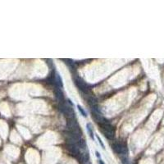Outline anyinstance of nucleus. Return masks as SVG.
Here are the masks:
<instances>
[{"instance_id": "1", "label": "nucleus", "mask_w": 164, "mask_h": 164, "mask_svg": "<svg viewBox=\"0 0 164 164\" xmlns=\"http://www.w3.org/2000/svg\"><path fill=\"white\" fill-rule=\"evenodd\" d=\"M99 126L100 128L101 132L104 134L105 137L109 140H112L115 138V129L107 121L104 120V121H102L99 123Z\"/></svg>"}, {"instance_id": "2", "label": "nucleus", "mask_w": 164, "mask_h": 164, "mask_svg": "<svg viewBox=\"0 0 164 164\" xmlns=\"http://www.w3.org/2000/svg\"><path fill=\"white\" fill-rule=\"evenodd\" d=\"M59 109L62 112V113H63V115L67 118V119H71L75 118L76 116H75V111L72 108V106H69L66 104H62L59 105Z\"/></svg>"}, {"instance_id": "3", "label": "nucleus", "mask_w": 164, "mask_h": 164, "mask_svg": "<svg viewBox=\"0 0 164 164\" xmlns=\"http://www.w3.org/2000/svg\"><path fill=\"white\" fill-rule=\"evenodd\" d=\"M112 150L119 155H127L128 149L126 144H122L120 142H116L112 145Z\"/></svg>"}, {"instance_id": "4", "label": "nucleus", "mask_w": 164, "mask_h": 164, "mask_svg": "<svg viewBox=\"0 0 164 164\" xmlns=\"http://www.w3.org/2000/svg\"><path fill=\"white\" fill-rule=\"evenodd\" d=\"M74 83H75V85H76V86L82 92L87 94V93H89V91H90V87H89L88 84L82 79H80L79 77L75 78L74 79Z\"/></svg>"}, {"instance_id": "5", "label": "nucleus", "mask_w": 164, "mask_h": 164, "mask_svg": "<svg viewBox=\"0 0 164 164\" xmlns=\"http://www.w3.org/2000/svg\"><path fill=\"white\" fill-rule=\"evenodd\" d=\"M54 94H55L56 98L60 101V102H63L64 100V95H63V93L62 91L60 89H56L55 91H54Z\"/></svg>"}, {"instance_id": "6", "label": "nucleus", "mask_w": 164, "mask_h": 164, "mask_svg": "<svg viewBox=\"0 0 164 164\" xmlns=\"http://www.w3.org/2000/svg\"><path fill=\"white\" fill-rule=\"evenodd\" d=\"M86 128H87L89 135H90V138L94 140V131H93V129H92V126H91L90 123H87V124H86Z\"/></svg>"}, {"instance_id": "7", "label": "nucleus", "mask_w": 164, "mask_h": 164, "mask_svg": "<svg viewBox=\"0 0 164 164\" xmlns=\"http://www.w3.org/2000/svg\"><path fill=\"white\" fill-rule=\"evenodd\" d=\"M55 80L56 83L59 85V87H63V80H62V77L60 76V75L58 73L55 74Z\"/></svg>"}, {"instance_id": "8", "label": "nucleus", "mask_w": 164, "mask_h": 164, "mask_svg": "<svg viewBox=\"0 0 164 164\" xmlns=\"http://www.w3.org/2000/svg\"><path fill=\"white\" fill-rule=\"evenodd\" d=\"M77 108H78V110H79V112H80V113L82 115V116H84L85 117H87V112H85V109L82 107L80 105H77Z\"/></svg>"}, {"instance_id": "9", "label": "nucleus", "mask_w": 164, "mask_h": 164, "mask_svg": "<svg viewBox=\"0 0 164 164\" xmlns=\"http://www.w3.org/2000/svg\"><path fill=\"white\" fill-rule=\"evenodd\" d=\"M121 160L122 164H131V163H130V161H129V158H128L127 155H121Z\"/></svg>"}, {"instance_id": "10", "label": "nucleus", "mask_w": 164, "mask_h": 164, "mask_svg": "<svg viewBox=\"0 0 164 164\" xmlns=\"http://www.w3.org/2000/svg\"><path fill=\"white\" fill-rule=\"evenodd\" d=\"M96 137H97V139H98V140H99V145H101V147L104 148V149H105V145H104V144L102 143V140L100 139V137L99 135H96Z\"/></svg>"}, {"instance_id": "11", "label": "nucleus", "mask_w": 164, "mask_h": 164, "mask_svg": "<svg viewBox=\"0 0 164 164\" xmlns=\"http://www.w3.org/2000/svg\"><path fill=\"white\" fill-rule=\"evenodd\" d=\"M99 164H105V163H104V162L102 161V160H101V159H99Z\"/></svg>"}, {"instance_id": "12", "label": "nucleus", "mask_w": 164, "mask_h": 164, "mask_svg": "<svg viewBox=\"0 0 164 164\" xmlns=\"http://www.w3.org/2000/svg\"><path fill=\"white\" fill-rule=\"evenodd\" d=\"M96 153V156L98 157V158H100V154H99V153L98 151H96V153Z\"/></svg>"}, {"instance_id": "13", "label": "nucleus", "mask_w": 164, "mask_h": 164, "mask_svg": "<svg viewBox=\"0 0 164 164\" xmlns=\"http://www.w3.org/2000/svg\"><path fill=\"white\" fill-rule=\"evenodd\" d=\"M68 102H69V104L71 105V106H73V104H72V102H71V100H70V99H68Z\"/></svg>"}, {"instance_id": "14", "label": "nucleus", "mask_w": 164, "mask_h": 164, "mask_svg": "<svg viewBox=\"0 0 164 164\" xmlns=\"http://www.w3.org/2000/svg\"><path fill=\"white\" fill-rule=\"evenodd\" d=\"M86 164H91V162H86Z\"/></svg>"}]
</instances>
